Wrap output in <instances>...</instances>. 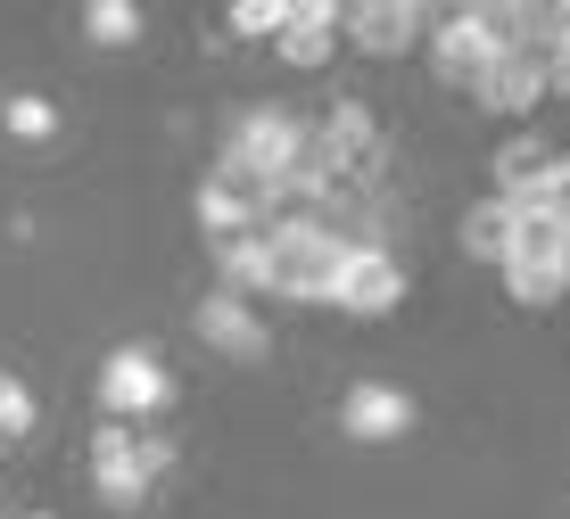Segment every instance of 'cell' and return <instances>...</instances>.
Returning <instances> with one entry per match:
<instances>
[{"mask_svg":"<svg viewBox=\"0 0 570 519\" xmlns=\"http://www.w3.org/2000/svg\"><path fill=\"white\" fill-rule=\"evenodd\" d=\"M26 519H58V511H26Z\"/></svg>","mask_w":570,"mask_h":519,"instance_id":"25","label":"cell"},{"mask_svg":"<svg viewBox=\"0 0 570 519\" xmlns=\"http://www.w3.org/2000/svg\"><path fill=\"white\" fill-rule=\"evenodd\" d=\"M42 429V396L26 388V371H0V446H26Z\"/></svg>","mask_w":570,"mask_h":519,"instance_id":"19","label":"cell"},{"mask_svg":"<svg viewBox=\"0 0 570 519\" xmlns=\"http://www.w3.org/2000/svg\"><path fill=\"white\" fill-rule=\"evenodd\" d=\"M224 26L240 33V42H282L289 0H232V9H224Z\"/></svg>","mask_w":570,"mask_h":519,"instance_id":"21","label":"cell"},{"mask_svg":"<svg viewBox=\"0 0 570 519\" xmlns=\"http://www.w3.org/2000/svg\"><path fill=\"white\" fill-rule=\"evenodd\" d=\"M397 297H405V265L389 248H372V239H347V256H340V272H331L323 306H340V313H389Z\"/></svg>","mask_w":570,"mask_h":519,"instance_id":"5","label":"cell"},{"mask_svg":"<svg viewBox=\"0 0 570 519\" xmlns=\"http://www.w3.org/2000/svg\"><path fill=\"white\" fill-rule=\"evenodd\" d=\"M562 281H570V231H562Z\"/></svg>","mask_w":570,"mask_h":519,"instance_id":"24","label":"cell"},{"mask_svg":"<svg viewBox=\"0 0 570 519\" xmlns=\"http://www.w3.org/2000/svg\"><path fill=\"white\" fill-rule=\"evenodd\" d=\"M513 231H521V207L488 190L480 207H463V231H455V239H463L471 265H497V272H504V256H513Z\"/></svg>","mask_w":570,"mask_h":519,"instance_id":"13","label":"cell"},{"mask_svg":"<svg viewBox=\"0 0 570 519\" xmlns=\"http://www.w3.org/2000/svg\"><path fill=\"white\" fill-rule=\"evenodd\" d=\"M174 405V371L157 363V347H108L100 355V412L108 421H157Z\"/></svg>","mask_w":570,"mask_h":519,"instance_id":"4","label":"cell"},{"mask_svg":"<svg viewBox=\"0 0 570 519\" xmlns=\"http://www.w3.org/2000/svg\"><path fill=\"white\" fill-rule=\"evenodd\" d=\"M190 322H199V338H207L215 355H232V363H265V355H273V330H265V313L248 306V297H232V289H207Z\"/></svg>","mask_w":570,"mask_h":519,"instance_id":"8","label":"cell"},{"mask_svg":"<svg viewBox=\"0 0 570 519\" xmlns=\"http://www.w3.org/2000/svg\"><path fill=\"white\" fill-rule=\"evenodd\" d=\"M546 157H554V149H546L538 132H513V141L497 149V198H521V190L546 173Z\"/></svg>","mask_w":570,"mask_h":519,"instance_id":"18","label":"cell"},{"mask_svg":"<svg viewBox=\"0 0 570 519\" xmlns=\"http://www.w3.org/2000/svg\"><path fill=\"white\" fill-rule=\"evenodd\" d=\"M91 487H100L108 511H141L149 503V478H141V453H132V429L125 421L91 429Z\"/></svg>","mask_w":570,"mask_h":519,"instance_id":"10","label":"cell"},{"mask_svg":"<svg viewBox=\"0 0 570 519\" xmlns=\"http://www.w3.org/2000/svg\"><path fill=\"white\" fill-rule=\"evenodd\" d=\"M513 50L504 33V9H430V33H422V58L446 91H471L497 58Z\"/></svg>","mask_w":570,"mask_h":519,"instance_id":"3","label":"cell"},{"mask_svg":"<svg viewBox=\"0 0 570 519\" xmlns=\"http://www.w3.org/2000/svg\"><path fill=\"white\" fill-rule=\"evenodd\" d=\"M331 50H340V9H331V0H289V26H282V42H273V58L314 74V67H331Z\"/></svg>","mask_w":570,"mask_h":519,"instance_id":"12","label":"cell"},{"mask_svg":"<svg viewBox=\"0 0 570 519\" xmlns=\"http://www.w3.org/2000/svg\"><path fill=\"white\" fill-rule=\"evenodd\" d=\"M513 207H538V214H554V223L570 231V157H546V173L513 198Z\"/></svg>","mask_w":570,"mask_h":519,"instance_id":"22","label":"cell"},{"mask_svg":"<svg viewBox=\"0 0 570 519\" xmlns=\"http://www.w3.org/2000/svg\"><path fill=\"white\" fill-rule=\"evenodd\" d=\"M422 33H430L422 0H356V9H340V42H356L364 58H405V50H422Z\"/></svg>","mask_w":570,"mask_h":519,"instance_id":"7","label":"cell"},{"mask_svg":"<svg viewBox=\"0 0 570 519\" xmlns=\"http://www.w3.org/2000/svg\"><path fill=\"white\" fill-rule=\"evenodd\" d=\"M58 124H67V116H58L42 91H9L0 99V132H17V141H33V149L58 141Z\"/></svg>","mask_w":570,"mask_h":519,"instance_id":"17","label":"cell"},{"mask_svg":"<svg viewBox=\"0 0 570 519\" xmlns=\"http://www.w3.org/2000/svg\"><path fill=\"white\" fill-rule=\"evenodd\" d=\"M306 149H314V124H306V116H289L282 99L232 108V124H224V157H215V182H232V190L257 198L265 182H282V173L298 166Z\"/></svg>","mask_w":570,"mask_h":519,"instance_id":"1","label":"cell"},{"mask_svg":"<svg viewBox=\"0 0 570 519\" xmlns=\"http://www.w3.org/2000/svg\"><path fill=\"white\" fill-rule=\"evenodd\" d=\"M314 157H323L331 173H364L372 157H381V116H372V99H331V116L314 124Z\"/></svg>","mask_w":570,"mask_h":519,"instance_id":"9","label":"cell"},{"mask_svg":"<svg viewBox=\"0 0 570 519\" xmlns=\"http://www.w3.org/2000/svg\"><path fill=\"white\" fill-rule=\"evenodd\" d=\"M83 33L100 50H132L141 42V9H132V0H83Z\"/></svg>","mask_w":570,"mask_h":519,"instance_id":"20","label":"cell"},{"mask_svg":"<svg viewBox=\"0 0 570 519\" xmlns=\"http://www.w3.org/2000/svg\"><path fill=\"white\" fill-rule=\"evenodd\" d=\"M422 405L405 388H389V379H356V388L340 396V437L347 446H397V437H414Z\"/></svg>","mask_w":570,"mask_h":519,"instance_id":"6","label":"cell"},{"mask_svg":"<svg viewBox=\"0 0 570 519\" xmlns=\"http://www.w3.org/2000/svg\"><path fill=\"white\" fill-rule=\"evenodd\" d=\"M265 248H273V297H289V306H323L347 239L331 231L323 214H265Z\"/></svg>","mask_w":570,"mask_h":519,"instance_id":"2","label":"cell"},{"mask_svg":"<svg viewBox=\"0 0 570 519\" xmlns=\"http://www.w3.org/2000/svg\"><path fill=\"white\" fill-rule=\"evenodd\" d=\"M504 297L529 306V313H546V306L570 297V281H562V265H529V256H513V265H504Z\"/></svg>","mask_w":570,"mask_h":519,"instance_id":"16","label":"cell"},{"mask_svg":"<svg viewBox=\"0 0 570 519\" xmlns=\"http://www.w3.org/2000/svg\"><path fill=\"white\" fill-rule=\"evenodd\" d=\"M215 289H232V297H273V248H265V223L240 231V239H215Z\"/></svg>","mask_w":570,"mask_h":519,"instance_id":"14","label":"cell"},{"mask_svg":"<svg viewBox=\"0 0 570 519\" xmlns=\"http://www.w3.org/2000/svg\"><path fill=\"white\" fill-rule=\"evenodd\" d=\"M190 214H199L207 248H215V239H240V231H257V223H265V214H257V198H248V190H232V182H215V173L199 182V198H190Z\"/></svg>","mask_w":570,"mask_h":519,"instance_id":"15","label":"cell"},{"mask_svg":"<svg viewBox=\"0 0 570 519\" xmlns=\"http://www.w3.org/2000/svg\"><path fill=\"white\" fill-rule=\"evenodd\" d=\"M471 99H480L488 116H529V108L546 99V58H529V50L513 42L497 67L480 74V83H471Z\"/></svg>","mask_w":570,"mask_h":519,"instance_id":"11","label":"cell"},{"mask_svg":"<svg viewBox=\"0 0 570 519\" xmlns=\"http://www.w3.org/2000/svg\"><path fill=\"white\" fill-rule=\"evenodd\" d=\"M132 453H141V478H149V487H157V478H166L174 462H183V446H174V437H157V429H149V437L132 429Z\"/></svg>","mask_w":570,"mask_h":519,"instance_id":"23","label":"cell"}]
</instances>
